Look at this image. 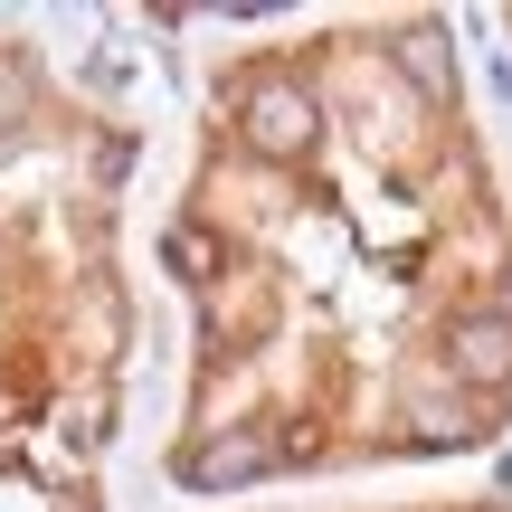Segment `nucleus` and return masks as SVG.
<instances>
[{
    "label": "nucleus",
    "mask_w": 512,
    "mask_h": 512,
    "mask_svg": "<svg viewBox=\"0 0 512 512\" xmlns=\"http://www.w3.org/2000/svg\"><path fill=\"white\" fill-rule=\"evenodd\" d=\"M238 124H247V143L266 152V162H304V152H313V95L285 86V76H256L247 105H238Z\"/></svg>",
    "instance_id": "obj_1"
},
{
    "label": "nucleus",
    "mask_w": 512,
    "mask_h": 512,
    "mask_svg": "<svg viewBox=\"0 0 512 512\" xmlns=\"http://www.w3.org/2000/svg\"><path fill=\"white\" fill-rule=\"evenodd\" d=\"M446 370H456L465 389H503L512 380V323L503 313H456V323H446Z\"/></svg>",
    "instance_id": "obj_2"
},
{
    "label": "nucleus",
    "mask_w": 512,
    "mask_h": 512,
    "mask_svg": "<svg viewBox=\"0 0 512 512\" xmlns=\"http://www.w3.org/2000/svg\"><path fill=\"white\" fill-rule=\"evenodd\" d=\"M266 465H275V437H266V427H228V437L190 446V456H181V475L219 494V484H256V475H266Z\"/></svg>",
    "instance_id": "obj_3"
},
{
    "label": "nucleus",
    "mask_w": 512,
    "mask_h": 512,
    "mask_svg": "<svg viewBox=\"0 0 512 512\" xmlns=\"http://www.w3.org/2000/svg\"><path fill=\"white\" fill-rule=\"evenodd\" d=\"M399 67L418 76L427 95H446V76H456V67H446V38H437V29H418V38H399Z\"/></svg>",
    "instance_id": "obj_4"
},
{
    "label": "nucleus",
    "mask_w": 512,
    "mask_h": 512,
    "mask_svg": "<svg viewBox=\"0 0 512 512\" xmlns=\"http://www.w3.org/2000/svg\"><path fill=\"white\" fill-rule=\"evenodd\" d=\"M171 256H181L190 275H209V266H219V238H200V228H171Z\"/></svg>",
    "instance_id": "obj_5"
},
{
    "label": "nucleus",
    "mask_w": 512,
    "mask_h": 512,
    "mask_svg": "<svg viewBox=\"0 0 512 512\" xmlns=\"http://www.w3.org/2000/svg\"><path fill=\"white\" fill-rule=\"evenodd\" d=\"M503 323H512V294H503Z\"/></svg>",
    "instance_id": "obj_6"
}]
</instances>
